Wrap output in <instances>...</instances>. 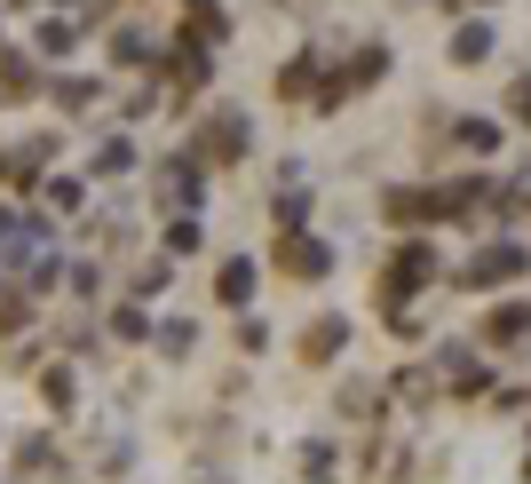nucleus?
<instances>
[{"instance_id":"1","label":"nucleus","mask_w":531,"mask_h":484,"mask_svg":"<svg viewBox=\"0 0 531 484\" xmlns=\"http://www.w3.org/2000/svg\"><path fill=\"white\" fill-rule=\"evenodd\" d=\"M286 270H302V278H318V270H325V246H302V239H294V246H286Z\"/></svg>"},{"instance_id":"2","label":"nucleus","mask_w":531,"mask_h":484,"mask_svg":"<svg viewBox=\"0 0 531 484\" xmlns=\"http://www.w3.org/2000/svg\"><path fill=\"white\" fill-rule=\"evenodd\" d=\"M302 350H310V358H333V350H341V326H318V334H310Z\"/></svg>"}]
</instances>
